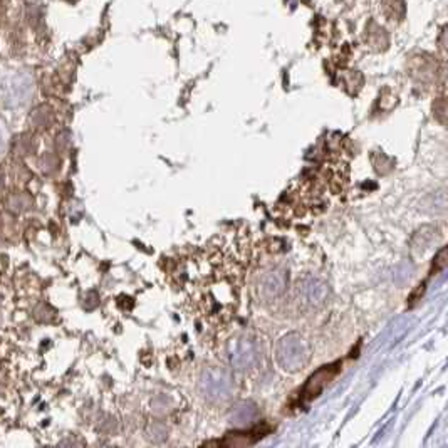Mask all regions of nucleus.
I'll use <instances>...</instances> for the list:
<instances>
[{"label":"nucleus","instance_id":"obj_5","mask_svg":"<svg viewBox=\"0 0 448 448\" xmlns=\"http://www.w3.org/2000/svg\"><path fill=\"white\" fill-rule=\"evenodd\" d=\"M336 371H337V365H331V366H322L317 373H314L311 378H309L306 388H304V394H306V398L311 399L314 397H317V394L326 388V385L335 378Z\"/></svg>","mask_w":448,"mask_h":448},{"label":"nucleus","instance_id":"obj_2","mask_svg":"<svg viewBox=\"0 0 448 448\" xmlns=\"http://www.w3.org/2000/svg\"><path fill=\"white\" fill-rule=\"evenodd\" d=\"M200 386L208 399H225L232 392V380L225 371H208Z\"/></svg>","mask_w":448,"mask_h":448},{"label":"nucleus","instance_id":"obj_7","mask_svg":"<svg viewBox=\"0 0 448 448\" xmlns=\"http://www.w3.org/2000/svg\"><path fill=\"white\" fill-rule=\"evenodd\" d=\"M257 409L252 407V404H242V407L237 408L235 414H233V420H235L237 425H245V423H250L255 418Z\"/></svg>","mask_w":448,"mask_h":448},{"label":"nucleus","instance_id":"obj_6","mask_svg":"<svg viewBox=\"0 0 448 448\" xmlns=\"http://www.w3.org/2000/svg\"><path fill=\"white\" fill-rule=\"evenodd\" d=\"M232 360L238 370H247L257 363V360H259V350H257V346L252 341H242L237 346L235 352H233Z\"/></svg>","mask_w":448,"mask_h":448},{"label":"nucleus","instance_id":"obj_4","mask_svg":"<svg viewBox=\"0 0 448 448\" xmlns=\"http://www.w3.org/2000/svg\"><path fill=\"white\" fill-rule=\"evenodd\" d=\"M285 289V273L284 270L274 269L269 270L264 278H262L259 284V294L265 301H273V299L279 297Z\"/></svg>","mask_w":448,"mask_h":448},{"label":"nucleus","instance_id":"obj_8","mask_svg":"<svg viewBox=\"0 0 448 448\" xmlns=\"http://www.w3.org/2000/svg\"><path fill=\"white\" fill-rule=\"evenodd\" d=\"M0 151H2V136H0Z\"/></svg>","mask_w":448,"mask_h":448},{"label":"nucleus","instance_id":"obj_1","mask_svg":"<svg viewBox=\"0 0 448 448\" xmlns=\"http://www.w3.org/2000/svg\"><path fill=\"white\" fill-rule=\"evenodd\" d=\"M275 360L280 368L289 373L304 368L309 361L307 342L297 335H289L279 341L275 347Z\"/></svg>","mask_w":448,"mask_h":448},{"label":"nucleus","instance_id":"obj_3","mask_svg":"<svg viewBox=\"0 0 448 448\" xmlns=\"http://www.w3.org/2000/svg\"><path fill=\"white\" fill-rule=\"evenodd\" d=\"M299 297L304 304L307 306L317 307L322 306L327 299V285L322 282V280L307 278L304 279L301 284H299Z\"/></svg>","mask_w":448,"mask_h":448}]
</instances>
